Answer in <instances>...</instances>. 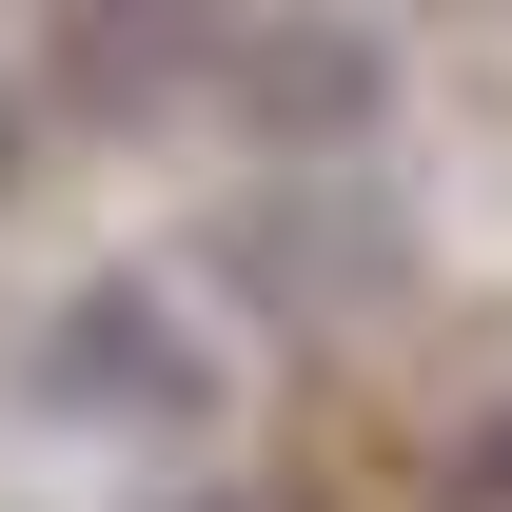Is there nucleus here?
I'll list each match as a JSON object with an SVG mask.
<instances>
[{
  "label": "nucleus",
  "instance_id": "3",
  "mask_svg": "<svg viewBox=\"0 0 512 512\" xmlns=\"http://www.w3.org/2000/svg\"><path fill=\"white\" fill-rule=\"evenodd\" d=\"M375 99H394V60L355 40V20H256V40H237V119H256V138H296V158L375 138Z\"/></svg>",
  "mask_w": 512,
  "mask_h": 512
},
{
  "label": "nucleus",
  "instance_id": "2",
  "mask_svg": "<svg viewBox=\"0 0 512 512\" xmlns=\"http://www.w3.org/2000/svg\"><path fill=\"white\" fill-rule=\"evenodd\" d=\"M178 79H217V0H60L79 119H178Z\"/></svg>",
  "mask_w": 512,
  "mask_h": 512
},
{
  "label": "nucleus",
  "instance_id": "4",
  "mask_svg": "<svg viewBox=\"0 0 512 512\" xmlns=\"http://www.w3.org/2000/svg\"><path fill=\"white\" fill-rule=\"evenodd\" d=\"M434 512H512V414H493V434H453V473H434Z\"/></svg>",
  "mask_w": 512,
  "mask_h": 512
},
{
  "label": "nucleus",
  "instance_id": "1",
  "mask_svg": "<svg viewBox=\"0 0 512 512\" xmlns=\"http://www.w3.org/2000/svg\"><path fill=\"white\" fill-rule=\"evenodd\" d=\"M40 394H60V414H99V434L197 414V316H178V296H138V276H99V296H60V316H40Z\"/></svg>",
  "mask_w": 512,
  "mask_h": 512
},
{
  "label": "nucleus",
  "instance_id": "5",
  "mask_svg": "<svg viewBox=\"0 0 512 512\" xmlns=\"http://www.w3.org/2000/svg\"><path fill=\"white\" fill-rule=\"evenodd\" d=\"M20 138H40V119H20V79H0V197H20Z\"/></svg>",
  "mask_w": 512,
  "mask_h": 512
}]
</instances>
